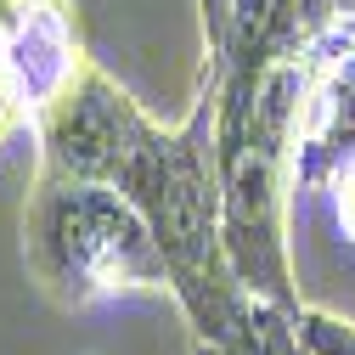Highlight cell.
Returning <instances> with one entry per match:
<instances>
[{
    "label": "cell",
    "mask_w": 355,
    "mask_h": 355,
    "mask_svg": "<svg viewBox=\"0 0 355 355\" xmlns=\"http://www.w3.org/2000/svg\"><path fill=\"white\" fill-rule=\"evenodd\" d=\"M17 136H34V107L23 102V91L6 79V68H0V153H6Z\"/></svg>",
    "instance_id": "cell-7"
},
{
    "label": "cell",
    "mask_w": 355,
    "mask_h": 355,
    "mask_svg": "<svg viewBox=\"0 0 355 355\" xmlns=\"http://www.w3.org/2000/svg\"><path fill=\"white\" fill-rule=\"evenodd\" d=\"M85 46L62 0H0V68L40 113L79 73Z\"/></svg>",
    "instance_id": "cell-4"
},
{
    "label": "cell",
    "mask_w": 355,
    "mask_h": 355,
    "mask_svg": "<svg viewBox=\"0 0 355 355\" xmlns=\"http://www.w3.org/2000/svg\"><path fill=\"white\" fill-rule=\"evenodd\" d=\"M192 355H226L220 344H203V338H192Z\"/></svg>",
    "instance_id": "cell-8"
},
{
    "label": "cell",
    "mask_w": 355,
    "mask_h": 355,
    "mask_svg": "<svg viewBox=\"0 0 355 355\" xmlns=\"http://www.w3.org/2000/svg\"><path fill=\"white\" fill-rule=\"evenodd\" d=\"M23 254L51 304L91 310L136 293H169V259L147 214L107 181L34 175Z\"/></svg>",
    "instance_id": "cell-3"
},
{
    "label": "cell",
    "mask_w": 355,
    "mask_h": 355,
    "mask_svg": "<svg viewBox=\"0 0 355 355\" xmlns=\"http://www.w3.org/2000/svg\"><path fill=\"white\" fill-rule=\"evenodd\" d=\"M34 175L107 181L147 214L169 259V299L181 304L192 338L226 344L248 316L254 293L237 282L220 237V153H214V91L198 79L192 113L158 124L113 73L91 57L34 113Z\"/></svg>",
    "instance_id": "cell-1"
},
{
    "label": "cell",
    "mask_w": 355,
    "mask_h": 355,
    "mask_svg": "<svg viewBox=\"0 0 355 355\" xmlns=\"http://www.w3.org/2000/svg\"><path fill=\"white\" fill-rule=\"evenodd\" d=\"M293 327H299L304 355H355V322L333 316V310H322V304H299Z\"/></svg>",
    "instance_id": "cell-6"
},
{
    "label": "cell",
    "mask_w": 355,
    "mask_h": 355,
    "mask_svg": "<svg viewBox=\"0 0 355 355\" xmlns=\"http://www.w3.org/2000/svg\"><path fill=\"white\" fill-rule=\"evenodd\" d=\"M214 153H220V237L237 282L254 299L299 310L288 209H293V141L304 113L310 62L277 57L248 85H214Z\"/></svg>",
    "instance_id": "cell-2"
},
{
    "label": "cell",
    "mask_w": 355,
    "mask_h": 355,
    "mask_svg": "<svg viewBox=\"0 0 355 355\" xmlns=\"http://www.w3.org/2000/svg\"><path fill=\"white\" fill-rule=\"evenodd\" d=\"M316 203L327 209V220H333V237L355 254V147L322 175V187H316Z\"/></svg>",
    "instance_id": "cell-5"
}]
</instances>
